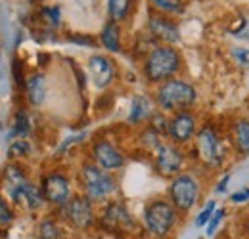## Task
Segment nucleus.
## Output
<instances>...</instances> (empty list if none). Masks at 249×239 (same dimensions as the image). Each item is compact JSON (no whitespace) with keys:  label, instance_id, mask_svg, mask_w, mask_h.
Returning a JSON list of instances; mask_svg holds the SVG:
<instances>
[{"label":"nucleus","instance_id":"f257e3e1","mask_svg":"<svg viewBox=\"0 0 249 239\" xmlns=\"http://www.w3.org/2000/svg\"><path fill=\"white\" fill-rule=\"evenodd\" d=\"M156 100L161 109L178 113V111H188L196 103L197 92L190 83L178 81V79H169L157 88Z\"/></svg>","mask_w":249,"mask_h":239},{"label":"nucleus","instance_id":"f03ea898","mask_svg":"<svg viewBox=\"0 0 249 239\" xmlns=\"http://www.w3.org/2000/svg\"><path fill=\"white\" fill-rule=\"evenodd\" d=\"M180 69V54L171 46H157L144 63V75L150 83H165Z\"/></svg>","mask_w":249,"mask_h":239},{"label":"nucleus","instance_id":"7ed1b4c3","mask_svg":"<svg viewBox=\"0 0 249 239\" xmlns=\"http://www.w3.org/2000/svg\"><path fill=\"white\" fill-rule=\"evenodd\" d=\"M196 153L201 159V163L205 167L218 169L224 165L226 161V144L222 142V138L217 134L213 124H205L199 128V132L196 134Z\"/></svg>","mask_w":249,"mask_h":239},{"label":"nucleus","instance_id":"20e7f679","mask_svg":"<svg viewBox=\"0 0 249 239\" xmlns=\"http://www.w3.org/2000/svg\"><path fill=\"white\" fill-rule=\"evenodd\" d=\"M177 222V207L173 203L156 199L146 205L144 209V224L146 230L156 236V238H165L171 234L173 226Z\"/></svg>","mask_w":249,"mask_h":239},{"label":"nucleus","instance_id":"39448f33","mask_svg":"<svg viewBox=\"0 0 249 239\" xmlns=\"http://www.w3.org/2000/svg\"><path fill=\"white\" fill-rule=\"evenodd\" d=\"M81 180H83V188H85V195L90 201H102L107 195L113 193L115 189V182L107 174V171H104L102 167L94 165H85L81 171Z\"/></svg>","mask_w":249,"mask_h":239},{"label":"nucleus","instance_id":"423d86ee","mask_svg":"<svg viewBox=\"0 0 249 239\" xmlns=\"http://www.w3.org/2000/svg\"><path fill=\"white\" fill-rule=\"evenodd\" d=\"M169 195L177 209L188 212L199 199V182L194 174H177L171 182Z\"/></svg>","mask_w":249,"mask_h":239},{"label":"nucleus","instance_id":"0eeeda50","mask_svg":"<svg viewBox=\"0 0 249 239\" xmlns=\"http://www.w3.org/2000/svg\"><path fill=\"white\" fill-rule=\"evenodd\" d=\"M184 155L173 144H157L156 146V169L163 176H177L182 169Z\"/></svg>","mask_w":249,"mask_h":239},{"label":"nucleus","instance_id":"6e6552de","mask_svg":"<svg viewBox=\"0 0 249 239\" xmlns=\"http://www.w3.org/2000/svg\"><path fill=\"white\" fill-rule=\"evenodd\" d=\"M65 212V218L75 226V228H89L94 220V210H92V201L87 195H77L73 199H69L62 207Z\"/></svg>","mask_w":249,"mask_h":239},{"label":"nucleus","instance_id":"1a4fd4ad","mask_svg":"<svg viewBox=\"0 0 249 239\" xmlns=\"http://www.w3.org/2000/svg\"><path fill=\"white\" fill-rule=\"evenodd\" d=\"M42 195L48 203L56 205V207H63L71 197V186H69V180L65 178L60 172H52L48 176H44L42 180Z\"/></svg>","mask_w":249,"mask_h":239},{"label":"nucleus","instance_id":"9d476101","mask_svg":"<svg viewBox=\"0 0 249 239\" xmlns=\"http://www.w3.org/2000/svg\"><path fill=\"white\" fill-rule=\"evenodd\" d=\"M196 134V117L190 111H178L169 120V138L175 144H186Z\"/></svg>","mask_w":249,"mask_h":239},{"label":"nucleus","instance_id":"9b49d317","mask_svg":"<svg viewBox=\"0 0 249 239\" xmlns=\"http://www.w3.org/2000/svg\"><path fill=\"white\" fill-rule=\"evenodd\" d=\"M92 159L104 171H117L124 165L123 153L109 142H96L92 146Z\"/></svg>","mask_w":249,"mask_h":239},{"label":"nucleus","instance_id":"f8f14e48","mask_svg":"<svg viewBox=\"0 0 249 239\" xmlns=\"http://www.w3.org/2000/svg\"><path fill=\"white\" fill-rule=\"evenodd\" d=\"M102 224L107 230H121V232H130L134 228V218L128 214V210L124 209L121 203H111L107 205L102 216Z\"/></svg>","mask_w":249,"mask_h":239},{"label":"nucleus","instance_id":"ddd939ff","mask_svg":"<svg viewBox=\"0 0 249 239\" xmlns=\"http://www.w3.org/2000/svg\"><path fill=\"white\" fill-rule=\"evenodd\" d=\"M89 71H90V77H92L96 88H106L113 81V75H115L111 61L104 56H92L89 60Z\"/></svg>","mask_w":249,"mask_h":239},{"label":"nucleus","instance_id":"4468645a","mask_svg":"<svg viewBox=\"0 0 249 239\" xmlns=\"http://www.w3.org/2000/svg\"><path fill=\"white\" fill-rule=\"evenodd\" d=\"M148 27H150L152 34H154L156 38L167 42V44H175V42L180 40V31H178V27H177L171 19H167V17H163V16H154V17H150Z\"/></svg>","mask_w":249,"mask_h":239},{"label":"nucleus","instance_id":"2eb2a0df","mask_svg":"<svg viewBox=\"0 0 249 239\" xmlns=\"http://www.w3.org/2000/svg\"><path fill=\"white\" fill-rule=\"evenodd\" d=\"M14 201L16 203H23L29 210H36L40 209V205L46 201L44 195H42V189L36 188L31 182H25L18 191H14Z\"/></svg>","mask_w":249,"mask_h":239},{"label":"nucleus","instance_id":"dca6fc26","mask_svg":"<svg viewBox=\"0 0 249 239\" xmlns=\"http://www.w3.org/2000/svg\"><path fill=\"white\" fill-rule=\"evenodd\" d=\"M152 115V103L148 98L144 96H134L130 102V111H128V122L130 124H138L142 120H146Z\"/></svg>","mask_w":249,"mask_h":239},{"label":"nucleus","instance_id":"f3484780","mask_svg":"<svg viewBox=\"0 0 249 239\" xmlns=\"http://www.w3.org/2000/svg\"><path fill=\"white\" fill-rule=\"evenodd\" d=\"M25 90H27V98H29V103L31 105H40L44 102V96H46V83H44V77L40 73H35L27 79L25 83Z\"/></svg>","mask_w":249,"mask_h":239},{"label":"nucleus","instance_id":"a211bd4d","mask_svg":"<svg viewBox=\"0 0 249 239\" xmlns=\"http://www.w3.org/2000/svg\"><path fill=\"white\" fill-rule=\"evenodd\" d=\"M100 40H102V46L109 52H119L121 50V33H119L117 21H109V23L104 25Z\"/></svg>","mask_w":249,"mask_h":239},{"label":"nucleus","instance_id":"6ab92c4d","mask_svg":"<svg viewBox=\"0 0 249 239\" xmlns=\"http://www.w3.org/2000/svg\"><path fill=\"white\" fill-rule=\"evenodd\" d=\"M232 138L238 151L249 155V119H238L232 124Z\"/></svg>","mask_w":249,"mask_h":239},{"label":"nucleus","instance_id":"aec40b11","mask_svg":"<svg viewBox=\"0 0 249 239\" xmlns=\"http://www.w3.org/2000/svg\"><path fill=\"white\" fill-rule=\"evenodd\" d=\"M25 182H27V178L21 172V169H18V167H8L6 169V180H4V184L8 186L10 195H14V191H18Z\"/></svg>","mask_w":249,"mask_h":239},{"label":"nucleus","instance_id":"412c9836","mask_svg":"<svg viewBox=\"0 0 249 239\" xmlns=\"http://www.w3.org/2000/svg\"><path fill=\"white\" fill-rule=\"evenodd\" d=\"M107 10L111 16V21H123L130 10V0H107Z\"/></svg>","mask_w":249,"mask_h":239},{"label":"nucleus","instance_id":"4be33fe9","mask_svg":"<svg viewBox=\"0 0 249 239\" xmlns=\"http://www.w3.org/2000/svg\"><path fill=\"white\" fill-rule=\"evenodd\" d=\"M152 6L163 12V14H182L184 12V2L182 0H150Z\"/></svg>","mask_w":249,"mask_h":239},{"label":"nucleus","instance_id":"5701e85b","mask_svg":"<svg viewBox=\"0 0 249 239\" xmlns=\"http://www.w3.org/2000/svg\"><path fill=\"white\" fill-rule=\"evenodd\" d=\"M38 238L40 239H60L62 232L58 228V224L54 220H44L38 226Z\"/></svg>","mask_w":249,"mask_h":239},{"label":"nucleus","instance_id":"b1692460","mask_svg":"<svg viewBox=\"0 0 249 239\" xmlns=\"http://www.w3.org/2000/svg\"><path fill=\"white\" fill-rule=\"evenodd\" d=\"M230 58H232V61H236L240 67L249 69V48H246V46H232L230 48Z\"/></svg>","mask_w":249,"mask_h":239},{"label":"nucleus","instance_id":"393cba45","mask_svg":"<svg viewBox=\"0 0 249 239\" xmlns=\"http://www.w3.org/2000/svg\"><path fill=\"white\" fill-rule=\"evenodd\" d=\"M224 216H226V210L224 209H217L213 212V216L209 218V222H207V226H205V236H207V238L215 236V232H217V228L220 226V222L224 220Z\"/></svg>","mask_w":249,"mask_h":239},{"label":"nucleus","instance_id":"a878e982","mask_svg":"<svg viewBox=\"0 0 249 239\" xmlns=\"http://www.w3.org/2000/svg\"><path fill=\"white\" fill-rule=\"evenodd\" d=\"M217 210V203L215 201H209L205 207H203V210L196 216V226L197 228H203V226H207V222H209V218L213 216V212Z\"/></svg>","mask_w":249,"mask_h":239},{"label":"nucleus","instance_id":"bb28decb","mask_svg":"<svg viewBox=\"0 0 249 239\" xmlns=\"http://www.w3.org/2000/svg\"><path fill=\"white\" fill-rule=\"evenodd\" d=\"M152 130H156L157 134H169V120L165 119L163 113H154L152 115V124H150Z\"/></svg>","mask_w":249,"mask_h":239},{"label":"nucleus","instance_id":"cd10ccee","mask_svg":"<svg viewBox=\"0 0 249 239\" xmlns=\"http://www.w3.org/2000/svg\"><path fill=\"white\" fill-rule=\"evenodd\" d=\"M29 132V122H27V115L23 111H19L16 115V124H14V134L19 138H25Z\"/></svg>","mask_w":249,"mask_h":239},{"label":"nucleus","instance_id":"c85d7f7f","mask_svg":"<svg viewBox=\"0 0 249 239\" xmlns=\"http://www.w3.org/2000/svg\"><path fill=\"white\" fill-rule=\"evenodd\" d=\"M29 153H31V146L23 138H19L18 142H14L10 146V155L12 157H21V155H29Z\"/></svg>","mask_w":249,"mask_h":239},{"label":"nucleus","instance_id":"c756f323","mask_svg":"<svg viewBox=\"0 0 249 239\" xmlns=\"http://www.w3.org/2000/svg\"><path fill=\"white\" fill-rule=\"evenodd\" d=\"M42 17L52 25V27H58L60 25V10L56 6L52 8H42Z\"/></svg>","mask_w":249,"mask_h":239},{"label":"nucleus","instance_id":"7c9ffc66","mask_svg":"<svg viewBox=\"0 0 249 239\" xmlns=\"http://www.w3.org/2000/svg\"><path fill=\"white\" fill-rule=\"evenodd\" d=\"M249 201V188H242L230 195V203L234 205H246Z\"/></svg>","mask_w":249,"mask_h":239},{"label":"nucleus","instance_id":"2f4dec72","mask_svg":"<svg viewBox=\"0 0 249 239\" xmlns=\"http://www.w3.org/2000/svg\"><path fill=\"white\" fill-rule=\"evenodd\" d=\"M12 218H14L12 210H10V207L6 205V201H4V199H2V195H0V226L10 224V222H12Z\"/></svg>","mask_w":249,"mask_h":239},{"label":"nucleus","instance_id":"473e14b6","mask_svg":"<svg viewBox=\"0 0 249 239\" xmlns=\"http://www.w3.org/2000/svg\"><path fill=\"white\" fill-rule=\"evenodd\" d=\"M228 182H230V176L226 174L224 178H222V180H220V182H218V186H217V193H222V191L226 189V186H228Z\"/></svg>","mask_w":249,"mask_h":239},{"label":"nucleus","instance_id":"72a5a7b5","mask_svg":"<svg viewBox=\"0 0 249 239\" xmlns=\"http://www.w3.org/2000/svg\"><path fill=\"white\" fill-rule=\"evenodd\" d=\"M246 236H248V239H249V222L246 224Z\"/></svg>","mask_w":249,"mask_h":239}]
</instances>
